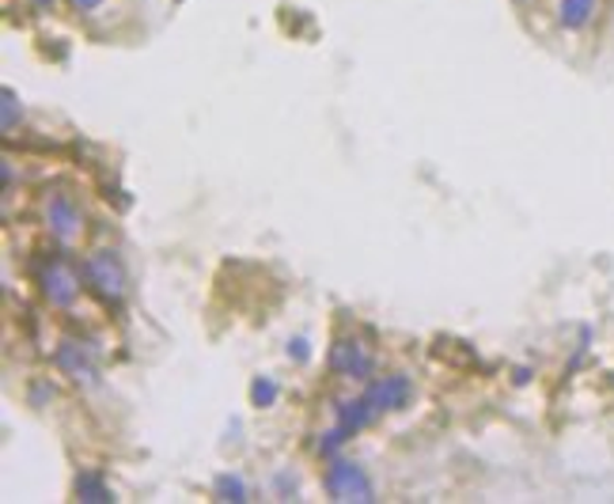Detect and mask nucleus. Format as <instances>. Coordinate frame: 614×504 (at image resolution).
Masks as SVG:
<instances>
[{"instance_id":"obj_3","label":"nucleus","mask_w":614,"mask_h":504,"mask_svg":"<svg viewBox=\"0 0 614 504\" xmlns=\"http://www.w3.org/2000/svg\"><path fill=\"white\" fill-rule=\"evenodd\" d=\"M42 292H46V300L53 307H69L76 300V292H80L76 270L69 262L53 259L46 270H42Z\"/></svg>"},{"instance_id":"obj_14","label":"nucleus","mask_w":614,"mask_h":504,"mask_svg":"<svg viewBox=\"0 0 614 504\" xmlns=\"http://www.w3.org/2000/svg\"><path fill=\"white\" fill-rule=\"evenodd\" d=\"M289 357H296V360H308V342H304V338L289 342Z\"/></svg>"},{"instance_id":"obj_5","label":"nucleus","mask_w":614,"mask_h":504,"mask_svg":"<svg viewBox=\"0 0 614 504\" xmlns=\"http://www.w3.org/2000/svg\"><path fill=\"white\" fill-rule=\"evenodd\" d=\"M46 224L50 232L58 239H76L80 228H84V217H80V209L73 206V201L65 198V193H53V198L46 201Z\"/></svg>"},{"instance_id":"obj_4","label":"nucleus","mask_w":614,"mask_h":504,"mask_svg":"<svg viewBox=\"0 0 614 504\" xmlns=\"http://www.w3.org/2000/svg\"><path fill=\"white\" fill-rule=\"evenodd\" d=\"M409 395H414V387H409L406 376H384V379H376V384H368L364 402L372 406V413H387V410H403L409 402Z\"/></svg>"},{"instance_id":"obj_2","label":"nucleus","mask_w":614,"mask_h":504,"mask_svg":"<svg viewBox=\"0 0 614 504\" xmlns=\"http://www.w3.org/2000/svg\"><path fill=\"white\" fill-rule=\"evenodd\" d=\"M84 277L103 300H122V292H126V270H122L114 251H95L92 259L84 262Z\"/></svg>"},{"instance_id":"obj_6","label":"nucleus","mask_w":614,"mask_h":504,"mask_svg":"<svg viewBox=\"0 0 614 504\" xmlns=\"http://www.w3.org/2000/svg\"><path fill=\"white\" fill-rule=\"evenodd\" d=\"M331 368L342 379H364L372 371V357L364 353L361 342H337L331 349Z\"/></svg>"},{"instance_id":"obj_15","label":"nucleus","mask_w":614,"mask_h":504,"mask_svg":"<svg viewBox=\"0 0 614 504\" xmlns=\"http://www.w3.org/2000/svg\"><path fill=\"white\" fill-rule=\"evenodd\" d=\"M73 8H80V12H95V8L103 4V0H69Z\"/></svg>"},{"instance_id":"obj_13","label":"nucleus","mask_w":614,"mask_h":504,"mask_svg":"<svg viewBox=\"0 0 614 504\" xmlns=\"http://www.w3.org/2000/svg\"><path fill=\"white\" fill-rule=\"evenodd\" d=\"M251 398H254V406H273V398H278V384H273V379H254Z\"/></svg>"},{"instance_id":"obj_1","label":"nucleus","mask_w":614,"mask_h":504,"mask_svg":"<svg viewBox=\"0 0 614 504\" xmlns=\"http://www.w3.org/2000/svg\"><path fill=\"white\" fill-rule=\"evenodd\" d=\"M323 485H326V493H331L334 501H361V504L372 501L368 474H364L357 463H350V459H334V463L326 466Z\"/></svg>"},{"instance_id":"obj_12","label":"nucleus","mask_w":614,"mask_h":504,"mask_svg":"<svg viewBox=\"0 0 614 504\" xmlns=\"http://www.w3.org/2000/svg\"><path fill=\"white\" fill-rule=\"evenodd\" d=\"M0 99H4V129H15V126H20V118H23L20 99H15L12 87H4V92H0Z\"/></svg>"},{"instance_id":"obj_11","label":"nucleus","mask_w":614,"mask_h":504,"mask_svg":"<svg viewBox=\"0 0 614 504\" xmlns=\"http://www.w3.org/2000/svg\"><path fill=\"white\" fill-rule=\"evenodd\" d=\"M212 490H217L220 501H236V504L247 501V485H243V477H236V474H220Z\"/></svg>"},{"instance_id":"obj_16","label":"nucleus","mask_w":614,"mask_h":504,"mask_svg":"<svg viewBox=\"0 0 614 504\" xmlns=\"http://www.w3.org/2000/svg\"><path fill=\"white\" fill-rule=\"evenodd\" d=\"M34 4H53V0H34Z\"/></svg>"},{"instance_id":"obj_10","label":"nucleus","mask_w":614,"mask_h":504,"mask_svg":"<svg viewBox=\"0 0 614 504\" xmlns=\"http://www.w3.org/2000/svg\"><path fill=\"white\" fill-rule=\"evenodd\" d=\"M76 493H80V501H92V504L114 501L111 485H106L100 474H80V477H76Z\"/></svg>"},{"instance_id":"obj_7","label":"nucleus","mask_w":614,"mask_h":504,"mask_svg":"<svg viewBox=\"0 0 614 504\" xmlns=\"http://www.w3.org/2000/svg\"><path fill=\"white\" fill-rule=\"evenodd\" d=\"M595 15V0H558V20L569 31H581V27H589Z\"/></svg>"},{"instance_id":"obj_8","label":"nucleus","mask_w":614,"mask_h":504,"mask_svg":"<svg viewBox=\"0 0 614 504\" xmlns=\"http://www.w3.org/2000/svg\"><path fill=\"white\" fill-rule=\"evenodd\" d=\"M372 418H376V413H372V406L364 402V398L337 406V429H345V437H350V432H357V429H364V424H368Z\"/></svg>"},{"instance_id":"obj_9","label":"nucleus","mask_w":614,"mask_h":504,"mask_svg":"<svg viewBox=\"0 0 614 504\" xmlns=\"http://www.w3.org/2000/svg\"><path fill=\"white\" fill-rule=\"evenodd\" d=\"M58 360H61V368H65L73 379H87V384H92V379H95V368L87 365V357H84V353H80V345L69 342L65 349L58 353Z\"/></svg>"}]
</instances>
